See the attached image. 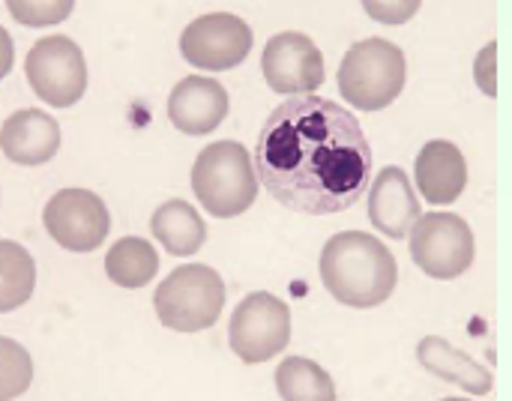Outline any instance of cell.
Wrapping results in <instances>:
<instances>
[{
  "label": "cell",
  "instance_id": "8992f818",
  "mask_svg": "<svg viewBox=\"0 0 512 401\" xmlns=\"http://www.w3.org/2000/svg\"><path fill=\"white\" fill-rule=\"evenodd\" d=\"M411 258L429 279H459L474 264V231L456 213H420L408 231Z\"/></svg>",
  "mask_w": 512,
  "mask_h": 401
},
{
  "label": "cell",
  "instance_id": "5b68a950",
  "mask_svg": "<svg viewBox=\"0 0 512 401\" xmlns=\"http://www.w3.org/2000/svg\"><path fill=\"white\" fill-rule=\"evenodd\" d=\"M156 315L162 327L177 333L210 330L225 306V282L213 267L186 264L168 273V279L153 294Z\"/></svg>",
  "mask_w": 512,
  "mask_h": 401
},
{
  "label": "cell",
  "instance_id": "484cf974",
  "mask_svg": "<svg viewBox=\"0 0 512 401\" xmlns=\"http://www.w3.org/2000/svg\"><path fill=\"white\" fill-rule=\"evenodd\" d=\"M444 401H465V399H444Z\"/></svg>",
  "mask_w": 512,
  "mask_h": 401
},
{
  "label": "cell",
  "instance_id": "7a4b0ae2",
  "mask_svg": "<svg viewBox=\"0 0 512 401\" xmlns=\"http://www.w3.org/2000/svg\"><path fill=\"white\" fill-rule=\"evenodd\" d=\"M321 282L339 303L351 309H375L387 303L399 282L393 252L366 231H342L321 249Z\"/></svg>",
  "mask_w": 512,
  "mask_h": 401
},
{
  "label": "cell",
  "instance_id": "e0dca14e",
  "mask_svg": "<svg viewBox=\"0 0 512 401\" xmlns=\"http://www.w3.org/2000/svg\"><path fill=\"white\" fill-rule=\"evenodd\" d=\"M150 231L168 255H180V258L195 255L207 240V225L201 222L198 210L180 198L165 201L153 210Z\"/></svg>",
  "mask_w": 512,
  "mask_h": 401
},
{
  "label": "cell",
  "instance_id": "277c9868",
  "mask_svg": "<svg viewBox=\"0 0 512 401\" xmlns=\"http://www.w3.org/2000/svg\"><path fill=\"white\" fill-rule=\"evenodd\" d=\"M405 51L381 36L354 42L339 63V93L360 111H381L405 87Z\"/></svg>",
  "mask_w": 512,
  "mask_h": 401
},
{
  "label": "cell",
  "instance_id": "cb8c5ba5",
  "mask_svg": "<svg viewBox=\"0 0 512 401\" xmlns=\"http://www.w3.org/2000/svg\"><path fill=\"white\" fill-rule=\"evenodd\" d=\"M495 54H498V45L489 42L480 54H477V63H474V75H477V84L486 96H495L498 93V84H495Z\"/></svg>",
  "mask_w": 512,
  "mask_h": 401
},
{
  "label": "cell",
  "instance_id": "d6986e66",
  "mask_svg": "<svg viewBox=\"0 0 512 401\" xmlns=\"http://www.w3.org/2000/svg\"><path fill=\"white\" fill-rule=\"evenodd\" d=\"M36 288L33 255L12 240H0V315L21 309Z\"/></svg>",
  "mask_w": 512,
  "mask_h": 401
},
{
  "label": "cell",
  "instance_id": "9c48e42d",
  "mask_svg": "<svg viewBox=\"0 0 512 401\" xmlns=\"http://www.w3.org/2000/svg\"><path fill=\"white\" fill-rule=\"evenodd\" d=\"M48 237L66 252H93L111 231L105 201L90 189H60L42 210Z\"/></svg>",
  "mask_w": 512,
  "mask_h": 401
},
{
  "label": "cell",
  "instance_id": "ffe728a7",
  "mask_svg": "<svg viewBox=\"0 0 512 401\" xmlns=\"http://www.w3.org/2000/svg\"><path fill=\"white\" fill-rule=\"evenodd\" d=\"M276 390L282 401H336V384L312 360L288 357L276 369Z\"/></svg>",
  "mask_w": 512,
  "mask_h": 401
},
{
  "label": "cell",
  "instance_id": "ac0fdd59",
  "mask_svg": "<svg viewBox=\"0 0 512 401\" xmlns=\"http://www.w3.org/2000/svg\"><path fill=\"white\" fill-rule=\"evenodd\" d=\"M156 270H159V255H156L153 243H147L141 237H123L105 255L108 279L129 291L150 285Z\"/></svg>",
  "mask_w": 512,
  "mask_h": 401
},
{
  "label": "cell",
  "instance_id": "d4e9b609",
  "mask_svg": "<svg viewBox=\"0 0 512 401\" xmlns=\"http://www.w3.org/2000/svg\"><path fill=\"white\" fill-rule=\"evenodd\" d=\"M12 63H15V45H12V36L6 27H0V81L12 72Z\"/></svg>",
  "mask_w": 512,
  "mask_h": 401
},
{
  "label": "cell",
  "instance_id": "9a60e30c",
  "mask_svg": "<svg viewBox=\"0 0 512 401\" xmlns=\"http://www.w3.org/2000/svg\"><path fill=\"white\" fill-rule=\"evenodd\" d=\"M417 189L429 204H453L468 186L465 153L453 141H429L414 162Z\"/></svg>",
  "mask_w": 512,
  "mask_h": 401
},
{
  "label": "cell",
  "instance_id": "7c38bea8",
  "mask_svg": "<svg viewBox=\"0 0 512 401\" xmlns=\"http://www.w3.org/2000/svg\"><path fill=\"white\" fill-rule=\"evenodd\" d=\"M228 90L204 75H186L168 96V120L183 135H207L228 117Z\"/></svg>",
  "mask_w": 512,
  "mask_h": 401
},
{
  "label": "cell",
  "instance_id": "3957f363",
  "mask_svg": "<svg viewBox=\"0 0 512 401\" xmlns=\"http://www.w3.org/2000/svg\"><path fill=\"white\" fill-rule=\"evenodd\" d=\"M192 192L216 219L246 213L258 198V177L249 150L240 141L207 144L192 165Z\"/></svg>",
  "mask_w": 512,
  "mask_h": 401
},
{
  "label": "cell",
  "instance_id": "7402d4cb",
  "mask_svg": "<svg viewBox=\"0 0 512 401\" xmlns=\"http://www.w3.org/2000/svg\"><path fill=\"white\" fill-rule=\"evenodd\" d=\"M75 0H6L9 15L24 27H51L69 18Z\"/></svg>",
  "mask_w": 512,
  "mask_h": 401
},
{
  "label": "cell",
  "instance_id": "603a6c76",
  "mask_svg": "<svg viewBox=\"0 0 512 401\" xmlns=\"http://www.w3.org/2000/svg\"><path fill=\"white\" fill-rule=\"evenodd\" d=\"M369 18L381 24H405L417 15L423 0H360Z\"/></svg>",
  "mask_w": 512,
  "mask_h": 401
},
{
  "label": "cell",
  "instance_id": "6da1fadb",
  "mask_svg": "<svg viewBox=\"0 0 512 401\" xmlns=\"http://www.w3.org/2000/svg\"><path fill=\"white\" fill-rule=\"evenodd\" d=\"M252 165L258 183L282 207L333 216L369 189L372 147L345 105L303 93L276 105L264 120Z\"/></svg>",
  "mask_w": 512,
  "mask_h": 401
},
{
  "label": "cell",
  "instance_id": "4fadbf2b",
  "mask_svg": "<svg viewBox=\"0 0 512 401\" xmlns=\"http://www.w3.org/2000/svg\"><path fill=\"white\" fill-rule=\"evenodd\" d=\"M0 150L15 165H45L60 150V126L42 108H21L0 126Z\"/></svg>",
  "mask_w": 512,
  "mask_h": 401
},
{
  "label": "cell",
  "instance_id": "8fae6325",
  "mask_svg": "<svg viewBox=\"0 0 512 401\" xmlns=\"http://www.w3.org/2000/svg\"><path fill=\"white\" fill-rule=\"evenodd\" d=\"M261 69L270 90L285 96H303L324 84V54L306 33L297 30H282L267 39Z\"/></svg>",
  "mask_w": 512,
  "mask_h": 401
},
{
  "label": "cell",
  "instance_id": "5bb4252c",
  "mask_svg": "<svg viewBox=\"0 0 512 401\" xmlns=\"http://www.w3.org/2000/svg\"><path fill=\"white\" fill-rule=\"evenodd\" d=\"M417 219H420V201L411 186V177L396 165L381 168V174L372 180L369 189L372 228L390 240H405Z\"/></svg>",
  "mask_w": 512,
  "mask_h": 401
},
{
  "label": "cell",
  "instance_id": "ba28073f",
  "mask_svg": "<svg viewBox=\"0 0 512 401\" xmlns=\"http://www.w3.org/2000/svg\"><path fill=\"white\" fill-rule=\"evenodd\" d=\"M231 351L246 363L258 366L282 354L291 342V309L270 291L249 294L231 315L228 330Z\"/></svg>",
  "mask_w": 512,
  "mask_h": 401
},
{
  "label": "cell",
  "instance_id": "52a82bcc",
  "mask_svg": "<svg viewBox=\"0 0 512 401\" xmlns=\"http://www.w3.org/2000/svg\"><path fill=\"white\" fill-rule=\"evenodd\" d=\"M30 90L54 108L75 105L87 90V60L69 36H42L24 60Z\"/></svg>",
  "mask_w": 512,
  "mask_h": 401
},
{
  "label": "cell",
  "instance_id": "30bf717a",
  "mask_svg": "<svg viewBox=\"0 0 512 401\" xmlns=\"http://www.w3.org/2000/svg\"><path fill=\"white\" fill-rule=\"evenodd\" d=\"M252 27L231 12H207L195 18L180 36V54L210 72L240 66L252 51Z\"/></svg>",
  "mask_w": 512,
  "mask_h": 401
},
{
  "label": "cell",
  "instance_id": "2e32d148",
  "mask_svg": "<svg viewBox=\"0 0 512 401\" xmlns=\"http://www.w3.org/2000/svg\"><path fill=\"white\" fill-rule=\"evenodd\" d=\"M417 360L426 372H432L435 378L447 381V384H456L459 390L465 393H474V396H486L492 393L495 387V378L489 369H483L477 360H471L465 351L453 348L447 339L441 336H426L420 345H417Z\"/></svg>",
  "mask_w": 512,
  "mask_h": 401
},
{
  "label": "cell",
  "instance_id": "44dd1931",
  "mask_svg": "<svg viewBox=\"0 0 512 401\" xmlns=\"http://www.w3.org/2000/svg\"><path fill=\"white\" fill-rule=\"evenodd\" d=\"M33 384V357L15 339L0 336V401L21 399Z\"/></svg>",
  "mask_w": 512,
  "mask_h": 401
}]
</instances>
